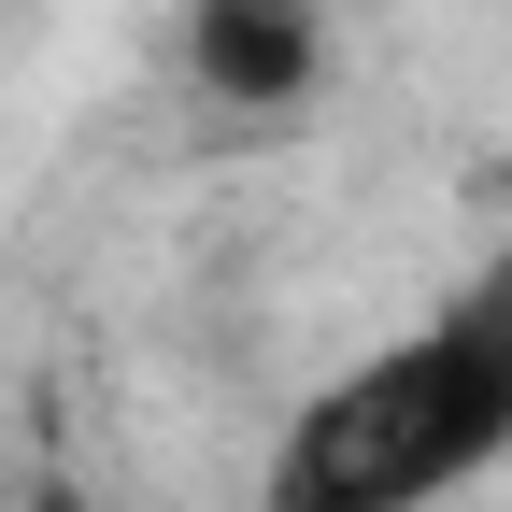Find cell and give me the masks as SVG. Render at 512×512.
<instances>
[{
	"instance_id": "1",
	"label": "cell",
	"mask_w": 512,
	"mask_h": 512,
	"mask_svg": "<svg viewBox=\"0 0 512 512\" xmlns=\"http://www.w3.org/2000/svg\"><path fill=\"white\" fill-rule=\"evenodd\" d=\"M498 456H512V399L484 384V356L456 328H413L299 399V427L271 441V512H427Z\"/></svg>"
},
{
	"instance_id": "2",
	"label": "cell",
	"mask_w": 512,
	"mask_h": 512,
	"mask_svg": "<svg viewBox=\"0 0 512 512\" xmlns=\"http://www.w3.org/2000/svg\"><path fill=\"white\" fill-rule=\"evenodd\" d=\"M200 86L214 100H299L313 86V15L299 0H200Z\"/></svg>"
},
{
	"instance_id": "3",
	"label": "cell",
	"mask_w": 512,
	"mask_h": 512,
	"mask_svg": "<svg viewBox=\"0 0 512 512\" xmlns=\"http://www.w3.org/2000/svg\"><path fill=\"white\" fill-rule=\"evenodd\" d=\"M441 328H456L470 356H484V384H498V399H512V242L484 256V271L456 285V313H441Z\"/></svg>"
}]
</instances>
